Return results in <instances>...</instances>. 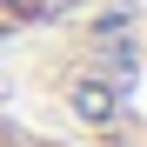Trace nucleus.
<instances>
[{"mask_svg": "<svg viewBox=\"0 0 147 147\" xmlns=\"http://www.w3.org/2000/svg\"><path fill=\"white\" fill-rule=\"evenodd\" d=\"M0 147H74V140L40 127V120H27V114H0Z\"/></svg>", "mask_w": 147, "mask_h": 147, "instance_id": "nucleus-1", "label": "nucleus"}]
</instances>
